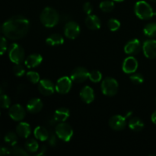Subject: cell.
Returning <instances> with one entry per match:
<instances>
[{
    "instance_id": "cell-42",
    "label": "cell",
    "mask_w": 156,
    "mask_h": 156,
    "mask_svg": "<svg viewBox=\"0 0 156 156\" xmlns=\"http://www.w3.org/2000/svg\"><path fill=\"white\" fill-rule=\"evenodd\" d=\"M2 93H3V90H2V87H0V95H1V94H2Z\"/></svg>"
},
{
    "instance_id": "cell-18",
    "label": "cell",
    "mask_w": 156,
    "mask_h": 156,
    "mask_svg": "<svg viewBox=\"0 0 156 156\" xmlns=\"http://www.w3.org/2000/svg\"><path fill=\"white\" fill-rule=\"evenodd\" d=\"M42 61L43 57L41 55L38 54V53H33L26 58V59L24 60V64L27 68L32 69L38 66L42 62Z\"/></svg>"
},
{
    "instance_id": "cell-34",
    "label": "cell",
    "mask_w": 156,
    "mask_h": 156,
    "mask_svg": "<svg viewBox=\"0 0 156 156\" xmlns=\"http://www.w3.org/2000/svg\"><path fill=\"white\" fill-rule=\"evenodd\" d=\"M130 81L135 85H140L144 82V78L140 73H134L129 76Z\"/></svg>"
},
{
    "instance_id": "cell-26",
    "label": "cell",
    "mask_w": 156,
    "mask_h": 156,
    "mask_svg": "<svg viewBox=\"0 0 156 156\" xmlns=\"http://www.w3.org/2000/svg\"><path fill=\"white\" fill-rule=\"evenodd\" d=\"M24 148L26 150L29 152H36L38 151L39 149V145H38L37 141L34 139H29L27 140V142L24 144Z\"/></svg>"
},
{
    "instance_id": "cell-10",
    "label": "cell",
    "mask_w": 156,
    "mask_h": 156,
    "mask_svg": "<svg viewBox=\"0 0 156 156\" xmlns=\"http://www.w3.org/2000/svg\"><path fill=\"white\" fill-rule=\"evenodd\" d=\"M9 115L15 121H21L26 116L25 109L21 105L16 104L9 108Z\"/></svg>"
},
{
    "instance_id": "cell-6",
    "label": "cell",
    "mask_w": 156,
    "mask_h": 156,
    "mask_svg": "<svg viewBox=\"0 0 156 156\" xmlns=\"http://www.w3.org/2000/svg\"><path fill=\"white\" fill-rule=\"evenodd\" d=\"M56 136L63 142H69L73 135V129L72 126L65 122L59 123L55 128Z\"/></svg>"
},
{
    "instance_id": "cell-1",
    "label": "cell",
    "mask_w": 156,
    "mask_h": 156,
    "mask_svg": "<svg viewBox=\"0 0 156 156\" xmlns=\"http://www.w3.org/2000/svg\"><path fill=\"white\" fill-rule=\"evenodd\" d=\"M30 28L28 19L22 15H15L2 24V33L10 40H19L26 36Z\"/></svg>"
},
{
    "instance_id": "cell-44",
    "label": "cell",
    "mask_w": 156,
    "mask_h": 156,
    "mask_svg": "<svg viewBox=\"0 0 156 156\" xmlns=\"http://www.w3.org/2000/svg\"><path fill=\"white\" fill-rule=\"evenodd\" d=\"M113 1H115V2H123L124 0H113Z\"/></svg>"
},
{
    "instance_id": "cell-29",
    "label": "cell",
    "mask_w": 156,
    "mask_h": 156,
    "mask_svg": "<svg viewBox=\"0 0 156 156\" xmlns=\"http://www.w3.org/2000/svg\"><path fill=\"white\" fill-rule=\"evenodd\" d=\"M88 79L94 83H98L101 82L102 79V74L98 70H93L91 73H89V76Z\"/></svg>"
},
{
    "instance_id": "cell-22",
    "label": "cell",
    "mask_w": 156,
    "mask_h": 156,
    "mask_svg": "<svg viewBox=\"0 0 156 156\" xmlns=\"http://www.w3.org/2000/svg\"><path fill=\"white\" fill-rule=\"evenodd\" d=\"M34 135L35 138L37 140H40V141L45 142L48 140L49 136H50V133L44 126H39L36 127L34 130Z\"/></svg>"
},
{
    "instance_id": "cell-8",
    "label": "cell",
    "mask_w": 156,
    "mask_h": 156,
    "mask_svg": "<svg viewBox=\"0 0 156 156\" xmlns=\"http://www.w3.org/2000/svg\"><path fill=\"white\" fill-rule=\"evenodd\" d=\"M88 76H89V72L86 68L77 67L73 70L70 78L73 82H76V83H82L88 79Z\"/></svg>"
},
{
    "instance_id": "cell-36",
    "label": "cell",
    "mask_w": 156,
    "mask_h": 156,
    "mask_svg": "<svg viewBox=\"0 0 156 156\" xmlns=\"http://www.w3.org/2000/svg\"><path fill=\"white\" fill-rule=\"evenodd\" d=\"M8 49L7 40L5 37L0 36V56L3 55Z\"/></svg>"
},
{
    "instance_id": "cell-43",
    "label": "cell",
    "mask_w": 156,
    "mask_h": 156,
    "mask_svg": "<svg viewBox=\"0 0 156 156\" xmlns=\"http://www.w3.org/2000/svg\"><path fill=\"white\" fill-rule=\"evenodd\" d=\"M1 32H2V25L0 24V33H1Z\"/></svg>"
},
{
    "instance_id": "cell-39",
    "label": "cell",
    "mask_w": 156,
    "mask_h": 156,
    "mask_svg": "<svg viewBox=\"0 0 156 156\" xmlns=\"http://www.w3.org/2000/svg\"><path fill=\"white\" fill-rule=\"evenodd\" d=\"M11 154V150L6 147H2L0 146V156L1 155H6Z\"/></svg>"
},
{
    "instance_id": "cell-13",
    "label": "cell",
    "mask_w": 156,
    "mask_h": 156,
    "mask_svg": "<svg viewBox=\"0 0 156 156\" xmlns=\"http://www.w3.org/2000/svg\"><path fill=\"white\" fill-rule=\"evenodd\" d=\"M143 53L148 59H154L156 57V41L147 40L143 43Z\"/></svg>"
},
{
    "instance_id": "cell-24",
    "label": "cell",
    "mask_w": 156,
    "mask_h": 156,
    "mask_svg": "<svg viewBox=\"0 0 156 156\" xmlns=\"http://www.w3.org/2000/svg\"><path fill=\"white\" fill-rule=\"evenodd\" d=\"M46 43L49 46L62 45L64 43V39L62 35L59 34H53L47 38Z\"/></svg>"
},
{
    "instance_id": "cell-32",
    "label": "cell",
    "mask_w": 156,
    "mask_h": 156,
    "mask_svg": "<svg viewBox=\"0 0 156 156\" xmlns=\"http://www.w3.org/2000/svg\"><path fill=\"white\" fill-rule=\"evenodd\" d=\"M11 154L15 155H21V156H27L28 153H27V150L24 149L23 148L20 147V146H14L12 149H11Z\"/></svg>"
},
{
    "instance_id": "cell-12",
    "label": "cell",
    "mask_w": 156,
    "mask_h": 156,
    "mask_svg": "<svg viewBox=\"0 0 156 156\" xmlns=\"http://www.w3.org/2000/svg\"><path fill=\"white\" fill-rule=\"evenodd\" d=\"M38 90L43 95L50 96L54 93L56 88L52 81L49 79H42L38 82Z\"/></svg>"
},
{
    "instance_id": "cell-35",
    "label": "cell",
    "mask_w": 156,
    "mask_h": 156,
    "mask_svg": "<svg viewBox=\"0 0 156 156\" xmlns=\"http://www.w3.org/2000/svg\"><path fill=\"white\" fill-rule=\"evenodd\" d=\"M13 73L17 77H21L22 76H24L25 69H24V66L21 65V63L15 64V66L13 67Z\"/></svg>"
},
{
    "instance_id": "cell-16",
    "label": "cell",
    "mask_w": 156,
    "mask_h": 156,
    "mask_svg": "<svg viewBox=\"0 0 156 156\" xmlns=\"http://www.w3.org/2000/svg\"><path fill=\"white\" fill-rule=\"evenodd\" d=\"M43 102L37 98H34L28 101L27 104V110L30 114H37L42 110Z\"/></svg>"
},
{
    "instance_id": "cell-30",
    "label": "cell",
    "mask_w": 156,
    "mask_h": 156,
    "mask_svg": "<svg viewBox=\"0 0 156 156\" xmlns=\"http://www.w3.org/2000/svg\"><path fill=\"white\" fill-rule=\"evenodd\" d=\"M11 99L7 94H2L0 95V108L2 109H7L10 108Z\"/></svg>"
},
{
    "instance_id": "cell-25",
    "label": "cell",
    "mask_w": 156,
    "mask_h": 156,
    "mask_svg": "<svg viewBox=\"0 0 156 156\" xmlns=\"http://www.w3.org/2000/svg\"><path fill=\"white\" fill-rule=\"evenodd\" d=\"M143 33L149 37H156V22H151L146 24L143 28Z\"/></svg>"
},
{
    "instance_id": "cell-21",
    "label": "cell",
    "mask_w": 156,
    "mask_h": 156,
    "mask_svg": "<svg viewBox=\"0 0 156 156\" xmlns=\"http://www.w3.org/2000/svg\"><path fill=\"white\" fill-rule=\"evenodd\" d=\"M31 129L26 122H21L16 126V133L21 138H27L30 135Z\"/></svg>"
},
{
    "instance_id": "cell-15",
    "label": "cell",
    "mask_w": 156,
    "mask_h": 156,
    "mask_svg": "<svg viewBox=\"0 0 156 156\" xmlns=\"http://www.w3.org/2000/svg\"><path fill=\"white\" fill-rule=\"evenodd\" d=\"M141 50V44L138 39H133L129 41L124 46V52L126 54H137Z\"/></svg>"
},
{
    "instance_id": "cell-33",
    "label": "cell",
    "mask_w": 156,
    "mask_h": 156,
    "mask_svg": "<svg viewBox=\"0 0 156 156\" xmlns=\"http://www.w3.org/2000/svg\"><path fill=\"white\" fill-rule=\"evenodd\" d=\"M108 26L111 31H116L120 27V22L115 18H111L108 21Z\"/></svg>"
},
{
    "instance_id": "cell-23",
    "label": "cell",
    "mask_w": 156,
    "mask_h": 156,
    "mask_svg": "<svg viewBox=\"0 0 156 156\" xmlns=\"http://www.w3.org/2000/svg\"><path fill=\"white\" fill-rule=\"evenodd\" d=\"M128 126L132 130L136 131V132H140L144 128V123L143 120L139 117H133L130 119L128 123Z\"/></svg>"
},
{
    "instance_id": "cell-20",
    "label": "cell",
    "mask_w": 156,
    "mask_h": 156,
    "mask_svg": "<svg viewBox=\"0 0 156 156\" xmlns=\"http://www.w3.org/2000/svg\"><path fill=\"white\" fill-rule=\"evenodd\" d=\"M69 111L66 108H59L55 111L53 114L54 122H65L69 117Z\"/></svg>"
},
{
    "instance_id": "cell-5",
    "label": "cell",
    "mask_w": 156,
    "mask_h": 156,
    "mask_svg": "<svg viewBox=\"0 0 156 156\" xmlns=\"http://www.w3.org/2000/svg\"><path fill=\"white\" fill-rule=\"evenodd\" d=\"M24 50L21 45L13 43L9 47V57L15 64H19L24 59Z\"/></svg>"
},
{
    "instance_id": "cell-41",
    "label": "cell",
    "mask_w": 156,
    "mask_h": 156,
    "mask_svg": "<svg viewBox=\"0 0 156 156\" xmlns=\"http://www.w3.org/2000/svg\"><path fill=\"white\" fill-rule=\"evenodd\" d=\"M151 120H152V123L156 124V110L153 112V114H152V117H151Z\"/></svg>"
},
{
    "instance_id": "cell-38",
    "label": "cell",
    "mask_w": 156,
    "mask_h": 156,
    "mask_svg": "<svg viewBox=\"0 0 156 156\" xmlns=\"http://www.w3.org/2000/svg\"><path fill=\"white\" fill-rule=\"evenodd\" d=\"M48 141H49V143H50V146H56V143H57V141H56V135H54V134H52V135H50V136H49Z\"/></svg>"
},
{
    "instance_id": "cell-28",
    "label": "cell",
    "mask_w": 156,
    "mask_h": 156,
    "mask_svg": "<svg viewBox=\"0 0 156 156\" xmlns=\"http://www.w3.org/2000/svg\"><path fill=\"white\" fill-rule=\"evenodd\" d=\"M4 140L6 143L10 146H14L18 143V136L14 132H9L5 134Z\"/></svg>"
},
{
    "instance_id": "cell-3",
    "label": "cell",
    "mask_w": 156,
    "mask_h": 156,
    "mask_svg": "<svg viewBox=\"0 0 156 156\" xmlns=\"http://www.w3.org/2000/svg\"><path fill=\"white\" fill-rule=\"evenodd\" d=\"M136 15L142 20H149L155 15L152 6L146 1H139L134 6Z\"/></svg>"
},
{
    "instance_id": "cell-9",
    "label": "cell",
    "mask_w": 156,
    "mask_h": 156,
    "mask_svg": "<svg viewBox=\"0 0 156 156\" xmlns=\"http://www.w3.org/2000/svg\"><path fill=\"white\" fill-rule=\"evenodd\" d=\"M80 34V26L76 21H69L64 27V34L67 38L74 40Z\"/></svg>"
},
{
    "instance_id": "cell-2",
    "label": "cell",
    "mask_w": 156,
    "mask_h": 156,
    "mask_svg": "<svg viewBox=\"0 0 156 156\" xmlns=\"http://www.w3.org/2000/svg\"><path fill=\"white\" fill-rule=\"evenodd\" d=\"M40 20L46 27H53L59 22V15L53 8L46 7L41 13Z\"/></svg>"
},
{
    "instance_id": "cell-7",
    "label": "cell",
    "mask_w": 156,
    "mask_h": 156,
    "mask_svg": "<svg viewBox=\"0 0 156 156\" xmlns=\"http://www.w3.org/2000/svg\"><path fill=\"white\" fill-rule=\"evenodd\" d=\"M73 85V80L68 76H63L58 79L56 82L55 88L58 93L62 94H67L71 90Z\"/></svg>"
},
{
    "instance_id": "cell-11",
    "label": "cell",
    "mask_w": 156,
    "mask_h": 156,
    "mask_svg": "<svg viewBox=\"0 0 156 156\" xmlns=\"http://www.w3.org/2000/svg\"><path fill=\"white\" fill-rule=\"evenodd\" d=\"M109 126L114 130H123L126 126V117L121 115H114L109 120Z\"/></svg>"
},
{
    "instance_id": "cell-37",
    "label": "cell",
    "mask_w": 156,
    "mask_h": 156,
    "mask_svg": "<svg viewBox=\"0 0 156 156\" xmlns=\"http://www.w3.org/2000/svg\"><path fill=\"white\" fill-rule=\"evenodd\" d=\"M83 11L87 15H91L93 11V6L90 2H87L83 5Z\"/></svg>"
},
{
    "instance_id": "cell-14",
    "label": "cell",
    "mask_w": 156,
    "mask_h": 156,
    "mask_svg": "<svg viewBox=\"0 0 156 156\" xmlns=\"http://www.w3.org/2000/svg\"><path fill=\"white\" fill-rule=\"evenodd\" d=\"M122 69L126 74L134 73L138 69V61L133 56H129L123 60Z\"/></svg>"
},
{
    "instance_id": "cell-45",
    "label": "cell",
    "mask_w": 156,
    "mask_h": 156,
    "mask_svg": "<svg viewBox=\"0 0 156 156\" xmlns=\"http://www.w3.org/2000/svg\"><path fill=\"white\" fill-rule=\"evenodd\" d=\"M151 1H152V2H156V0H151Z\"/></svg>"
},
{
    "instance_id": "cell-31",
    "label": "cell",
    "mask_w": 156,
    "mask_h": 156,
    "mask_svg": "<svg viewBox=\"0 0 156 156\" xmlns=\"http://www.w3.org/2000/svg\"><path fill=\"white\" fill-rule=\"evenodd\" d=\"M27 79L31 82L32 84H37L38 82L41 81V78H40V75L38 74L37 72L34 71H29L27 72Z\"/></svg>"
},
{
    "instance_id": "cell-40",
    "label": "cell",
    "mask_w": 156,
    "mask_h": 156,
    "mask_svg": "<svg viewBox=\"0 0 156 156\" xmlns=\"http://www.w3.org/2000/svg\"><path fill=\"white\" fill-rule=\"evenodd\" d=\"M46 152H47V148H46L45 146H43L41 148V149H40V152L38 153H37L36 155H44Z\"/></svg>"
},
{
    "instance_id": "cell-17",
    "label": "cell",
    "mask_w": 156,
    "mask_h": 156,
    "mask_svg": "<svg viewBox=\"0 0 156 156\" xmlns=\"http://www.w3.org/2000/svg\"><path fill=\"white\" fill-rule=\"evenodd\" d=\"M81 99L86 104H91L94 100V92L92 88L90 86H85L79 93Z\"/></svg>"
},
{
    "instance_id": "cell-4",
    "label": "cell",
    "mask_w": 156,
    "mask_h": 156,
    "mask_svg": "<svg viewBox=\"0 0 156 156\" xmlns=\"http://www.w3.org/2000/svg\"><path fill=\"white\" fill-rule=\"evenodd\" d=\"M119 85L115 79L111 77H107L102 81L101 88L105 95L112 97L114 96L118 91Z\"/></svg>"
},
{
    "instance_id": "cell-19",
    "label": "cell",
    "mask_w": 156,
    "mask_h": 156,
    "mask_svg": "<svg viewBox=\"0 0 156 156\" xmlns=\"http://www.w3.org/2000/svg\"><path fill=\"white\" fill-rule=\"evenodd\" d=\"M85 23L88 28L93 30H98L101 25L100 18L94 15H88L85 20Z\"/></svg>"
},
{
    "instance_id": "cell-27",
    "label": "cell",
    "mask_w": 156,
    "mask_h": 156,
    "mask_svg": "<svg viewBox=\"0 0 156 156\" xmlns=\"http://www.w3.org/2000/svg\"><path fill=\"white\" fill-rule=\"evenodd\" d=\"M114 1H111V0H105V1L101 2L100 3V7L101 10L104 12H111L114 10Z\"/></svg>"
}]
</instances>
